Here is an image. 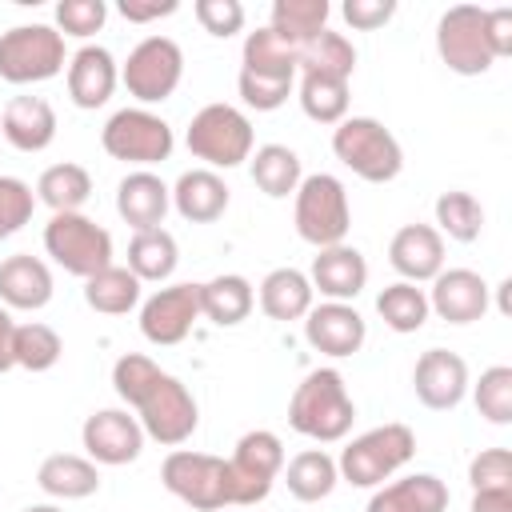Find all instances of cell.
<instances>
[{"instance_id": "20", "label": "cell", "mask_w": 512, "mask_h": 512, "mask_svg": "<svg viewBox=\"0 0 512 512\" xmlns=\"http://www.w3.org/2000/svg\"><path fill=\"white\" fill-rule=\"evenodd\" d=\"M120 84L116 56L104 44H84L68 56V96L76 108H100Z\"/></svg>"}, {"instance_id": "11", "label": "cell", "mask_w": 512, "mask_h": 512, "mask_svg": "<svg viewBox=\"0 0 512 512\" xmlns=\"http://www.w3.org/2000/svg\"><path fill=\"white\" fill-rule=\"evenodd\" d=\"M184 76V52L172 36H144L128 60L120 64V84L128 88V96L144 104H160L180 88Z\"/></svg>"}, {"instance_id": "16", "label": "cell", "mask_w": 512, "mask_h": 512, "mask_svg": "<svg viewBox=\"0 0 512 512\" xmlns=\"http://www.w3.org/2000/svg\"><path fill=\"white\" fill-rule=\"evenodd\" d=\"M304 340L332 356V360H344V356H356L368 340V324L364 316L352 308V304H340V300H324V304H312L308 316H304Z\"/></svg>"}, {"instance_id": "14", "label": "cell", "mask_w": 512, "mask_h": 512, "mask_svg": "<svg viewBox=\"0 0 512 512\" xmlns=\"http://www.w3.org/2000/svg\"><path fill=\"white\" fill-rule=\"evenodd\" d=\"M196 320H200V284H168L140 304V332L148 344L160 348L180 344Z\"/></svg>"}, {"instance_id": "42", "label": "cell", "mask_w": 512, "mask_h": 512, "mask_svg": "<svg viewBox=\"0 0 512 512\" xmlns=\"http://www.w3.org/2000/svg\"><path fill=\"white\" fill-rule=\"evenodd\" d=\"M472 400L488 424H512V368L508 364L484 368L472 388Z\"/></svg>"}, {"instance_id": "31", "label": "cell", "mask_w": 512, "mask_h": 512, "mask_svg": "<svg viewBox=\"0 0 512 512\" xmlns=\"http://www.w3.org/2000/svg\"><path fill=\"white\" fill-rule=\"evenodd\" d=\"M180 264V248H176V236L168 228H148V232H136L132 244H128V272L140 280V284H164Z\"/></svg>"}, {"instance_id": "5", "label": "cell", "mask_w": 512, "mask_h": 512, "mask_svg": "<svg viewBox=\"0 0 512 512\" xmlns=\"http://www.w3.org/2000/svg\"><path fill=\"white\" fill-rule=\"evenodd\" d=\"M292 224L296 236L312 248H332L344 244L348 228H352V204L344 192V180L332 172H312L300 180V188L292 192Z\"/></svg>"}, {"instance_id": "39", "label": "cell", "mask_w": 512, "mask_h": 512, "mask_svg": "<svg viewBox=\"0 0 512 512\" xmlns=\"http://www.w3.org/2000/svg\"><path fill=\"white\" fill-rule=\"evenodd\" d=\"M432 228L440 236L456 240V244H472L480 236V228H484V208H480V200L472 192H460V188L440 192L436 196V224Z\"/></svg>"}, {"instance_id": "38", "label": "cell", "mask_w": 512, "mask_h": 512, "mask_svg": "<svg viewBox=\"0 0 512 512\" xmlns=\"http://www.w3.org/2000/svg\"><path fill=\"white\" fill-rule=\"evenodd\" d=\"M376 312H380V320H384L392 332H400V336L420 332V328L428 324V292H424L420 284L396 280V284H388V288L376 296Z\"/></svg>"}, {"instance_id": "18", "label": "cell", "mask_w": 512, "mask_h": 512, "mask_svg": "<svg viewBox=\"0 0 512 512\" xmlns=\"http://www.w3.org/2000/svg\"><path fill=\"white\" fill-rule=\"evenodd\" d=\"M488 280L472 268H440L432 276L428 312H436L448 324H472L488 312Z\"/></svg>"}, {"instance_id": "53", "label": "cell", "mask_w": 512, "mask_h": 512, "mask_svg": "<svg viewBox=\"0 0 512 512\" xmlns=\"http://www.w3.org/2000/svg\"><path fill=\"white\" fill-rule=\"evenodd\" d=\"M508 288H512V280H500V284H496V308H500L504 316H512V300H508Z\"/></svg>"}, {"instance_id": "27", "label": "cell", "mask_w": 512, "mask_h": 512, "mask_svg": "<svg viewBox=\"0 0 512 512\" xmlns=\"http://www.w3.org/2000/svg\"><path fill=\"white\" fill-rule=\"evenodd\" d=\"M256 288L240 272H220L200 284V316H208L216 328H236L252 316Z\"/></svg>"}, {"instance_id": "49", "label": "cell", "mask_w": 512, "mask_h": 512, "mask_svg": "<svg viewBox=\"0 0 512 512\" xmlns=\"http://www.w3.org/2000/svg\"><path fill=\"white\" fill-rule=\"evenodd\" d=\"M484 20H488V44L496 60L512 56V8H484Z\"/></svg>"}, {"instance_id": "50", "label": "cell", "mask_w": 512, "mask_h": 512, "mask_svg": "<svg viewBox=\"0 0 512 512\" xmlns=\"http://www.w3.org/2000/svg\"><path fill=\"white\" fill-rule=\"evenodd\" d=\"M116 8H120V16H124L128 24H152V20H160V16H172L180 4H176V0H120Z\"/></svg>"}, {"instance_id": "7", "label": "cell", "mask_w": 512, "mask_h": 512, "mask_svg": "<svg viewBox=\"0 0 512 512\" xmlns=\"http://www.w3.org/2000/svg\"><path fill=\"white\" fill-rule=\"evenodd\" d=\"M160 480L176 500H184L196 512H220L232 504V472L224 456L172 448L160 464Z\"/></svg>"}, {"instance_id": "34", "label": "cell", "mask_w": 512, "mask_h": 512, "mask_svg": "<svg viewBox=\"0 0 512 512\" xmlns=\"http://www.w3.org/2000/svg\"><path fill=\"white\" fill-rule=\"evenodd\" d=\"M88 196H92V176L84 164H72V160L44 168L36 180V200L48 204L52 216L56 212H80L88 204Z\"/></svg>"}, {"instance_id": "12", "label": "cell", "mask_w": 512, "mask_h": 512, "mask_svg": "<svg viewBox=\"0 0 512 512\" xmlns=\"http://www.w3.org/2000/svg\"><path fill=\"white\" fill-rule=\"evenodd\" d=\"M436 52L456 76H484L496 64L488 44V20L476 4H452L436 20Z\"/></svg>"}, {"instance_id": "8", "label": "cell", "mask_w": 512, "mask_h": 512, "mask_svg": "<svg viewBox=\"0 0 512 512\" xmlns=\"http://www.w3.org/2000/svg\"><path fill=\"white\" fill-rule=\"evenodd\" d=\"M44 252L68 272V276H96L112 264V236L104 224H96L84 212H56L44 224Z\"/></svg>"}, {"instance_id": "44", "label": "cell", "mask_w": 512, "mask_h": 512, "mask_svg": "<svg viewBox=\"0 0 512 512\" xmlns=\"http://www.w3.org/2000/svg\"><path fill=\"white\" fill-rule=\"evenodd\" d=\"M292 84H296V80H288V76H264V72H244V68H240V76H236L240 100H244L248 108H256V112H276V108L292 96Z\"/></svg>"}, {"instance_id": "36", "label": "cell", "mask_w": 512, "mask_h": 512, "mask_svg": "<svg viewBox=\"0 0 512 512\" xmlns=\"http://www.w3.org/2000/svg\"><path fill=\"white\" fill-rule=\"evenodd\" d=\"M300 76V108L316 124H340L348 116V80L324 76V72H296Z\"/></svg>"}, {"instance_id": "32", "label": "cell", "mask_w": 512, "mask_h": 512, "mask_svg": "<svg viewBox=\"0 0 512 512\" xmlns=\"http://www.w3.org/2000/svg\"><path fill=\"white\" fill-rule=\"evenodd\" d=\"M288 492L300 500V504H316L324 496H332V488L340 484V472H336V460L324 452V448H304L296 452L284 468H280Z\"/></svg>"}, {"instance_id": "40", "label": "cell", "mask_w": 512, "mask_h": 512, "mask_svg": "<svg viewBox=\"0 0 512 512\" xmlns=\"http://www.w3.org/2000/svg\"><path fill=\"white\" fill-rule=\"evenodd\" d=\"M240 68L244 72H264V76H288V80H296V48L284 44L272 28H256V32L244 36Z\"/></svg>"}, {"instance_id": "24", "label": "cell", "mask_w": 512, "mask_h": 512, "mask_svg": "<svg viewBox=\"0 0 512 512\" xmlns=\"http://www.w3.org/2000/svg\"><path fill=\"white\" fill-rule=\"evenodd\" d=\"M48 300H52V268L40 256L16 252L0 260V304L4 308L36 312Z\"/></svg>"}, {"instance_id": "25", "label": "cell", "mask_w": 512, "mask_h": 512, "mask_svg": "<svg viewBox=\"0 0 512 512\" xmlns=\"http://www.w3.org/2000/svg\"><path fill=\"white\" fill-rule=\"evenodd\" d=\"M172 208L188 220V224H212L224 216L228 208V184L220 172L212 168H188L176 176L172 184Z\"/></svg>"}, {"instance_id": "21", "label": "cell", "mask_w": 512, "mask_h": 512, "mask_svg": "<svg viewBox=\"0 0 512 512\" xmlns=\"http://www.w3.org/2000/svg\"><path fill=\"white\" fill-rule=\"evenodd\" d=\"M168 208H172V188L152 168H136V172H128L116 184V212L136 232L160 228L164 216H168Z\"/></svg>"}, {"instance_id": "2", "label": "cell", "mask_w": 512, "mask_h": 512, "mask_svg": "<svg viewBox=\"0 0 512 512\" xmlns=\"http://www.w3.org/2000/svg\"><path fill=\"white\" fill-rule=\"evenodd\" d=\"M352 420H356V404H352L348 384H344V376L336 368L308 372L296 384L292 400H288V424H292V432H300V436H308L316 444L344 440L348 428H352Z\"/></svg>"}, {"instance_id": "26", "label": "cell", "mask_w": 512, "mask_h": 512, "mask_svg": "<svg viewBox=\"0 0 512 512\" xmlns=\"http://www.w3.org/2000/svg\"><path fill=\"white\" fill-rule=\"evenodd\" d=\"M448 508V484L432 472H412L392 484H380L364 512H444Z\"/></svg>"}, {"instance_id": "54", "label": "cell", "mask_w": 512, "mask_h": 512, "mask_svg": "<svg viewBox=\"0 0 512 512\" xmlns=\"http://www.w3.org/2000/svg\"><path fill=\"white\" fill-rule=\"evenodd\" d=\"M24 512H64V508H56V504H28Z\"/></svg>"}, {"instance_id": "29", "label": "cell", "mask_w": 512, "mask_h": 512, "mask_svg": "<svg viewBox=\"0 0 512 512\" xmlns=\"http://www.w3.org/2000/svg\"><path fill=\"white\" fill-rule=\"evenodd\" d=\"M312 284H308V272L300 268H272L264 280H260V312L268 320H304L308 308H312Z\"/></svg>"}, {"instance_id": "6", "label": "cell", "mask_w": 512, "mask_h": 512, "mask_svg": "<svg viewBox=\"0 0 512 512\" xmlns=\"http://www.w3.org/2000/svg\"><path fill=\"white\" fill-rule=\"evenodd\" d=\"M184 144L196 160H204V168H236L252 156L256 148V132L252 120L236 108V104H204L184 132Z\"/></svg>"}, {"instance_id": "45", "label": "cell", "mask_w": 512, "mask_h": 512, "mask_svg": "<svg viewBox=\"0 0 512 512\" xmlns=\"http://www.w3.org/2000/svg\"><path fill=\"white\" fill-rule=\"evenodd\" d=\"M108 20V4L104 0H60L56 4V32L60 36H80L88 40L92 32H100Z\"/></svg>"}, {"instance_id": "17", "label": "cell", "mask_w": 512, "mask_h": 512, "mask_svg": "<svg viewBox=\"0 0 512 512\" xmlns=\"http://www.w3.org/2000/svg\"><path fill=\"white\" fill-rule=\"evenodd\" d=\"M412 392L432 412L456 408L464 400V392H468V364H464V356H456L448 348H428L416 360V368H412Z\"/></svg>"}, {"instance_id": "22", "label": "cell", "mask_w": 512, "mask_h": 512, "mask_svg": "<svg viewBox=\"0 0 512 512\" xmlns=\"http://www.w3.org/2000/svg\"><path fill=\"white\" fill-rule=\"evenodd\" d=\"M388 264L408 284H424L444 268V236L432 224H404L388 240Z\"/></svg>"}, {"instance_id": "10", "label": "cell", "mask_w": 512, "mask_h": 512, "mask_svg": "<svg viewBox=\"0 0 512 512\" xmlns=\"http://www.w3.org/2000/svg\"><path fill=\"white\" fill-rule=\"evenodd\" d=\"M100 144L112 160L148 168V164H160V160L172 156L176 136H172V124L164 116H156L148 108H120L104 120Z\"/></svg>"}, {"instance_id": "41", "label": "cell", "mask_w": 512, "mask_h": 512, "mask_svg": "<svg viewBox=\"0 0 512 512\" xmlns=\"http://www.w3.org/2000/svg\"><path fill=\"white\" fill-rule=\"evenodd\" d=\"M60 356H64V340H60L56 328H48L40 320L16 324V336H12V360H16V368H24V372H48V368H56Z\"/></svg>"}, {"instance_id": "35", "label": "cell", "mask_w": 512, "mask_h": 512, "mask_svg": "<svg viewBox=\"0 0 512 512\" xmlns=\"http://www.w3.org/2000/svg\"><path fill=\"white\" fill-rule=\"evenodd\" d=\"M140 280L124 268V264H108L100 268L96 276L84 280V300L92 312H104V316H124L140 304Z\"/></svg>"}, {"instance_id": "19", "label": "cell", "mask_w": 512, "mask_h": 512, "mask_svg": "<svg viewBox=\"0 0 512 512\" xmlns=\"http://www.w3.org/2000/svg\"><path fill=\"white\" fill-rule=\"evenodd\" d=\"M308 284H312V292H320L324 300L352 304V300L364 292V284H368V260H364V252L352 248V244L316 248Z\"/></svg>"}, {"instance_id": "3", "label": "cell", "mask_w": 512, "mask_h": 512, "mask_svg": "<svg viewBox=\"0 0 512 512\" xmlns=\"http://www.w3.org/2000/svg\"><path fill=\"white\" fill-rule=\"evenodd\" d=\"M416 456V432L408 424H380L340 448L336 472L352 488H380Z\"/></svg>"}, {"instance_id": "33", "label": "cell", "mask_w": 512, "mask_h": 512, "mask_svg": "<svg viewBox=\"0 0 512 512\" xmlns=\"http://www.w3.org/2000/svg\"><path fill=\"white\" fill-rule=\"evenodd\" d=\"M328 12H332L328 0H276L268 12V28L300 52L312 36H320L328 28Z\"/></svg>"}, {"instance_id": "37", "label": "cell", "mask_w": 512, "mask_h": 512, "mask_svg": "<svg viewBox=\"0 0 512 512\" xmlns=\"http://www.w3.org/2000/svg\"><path fill=\"white\" fill-rule=\"evenodd\" d=\"M296 72H324V76L352 80V72H356V48H352V40L344 32L324 28L320 36H312L296 52Z\"/></svg>"}, {"instance_id": "1", "label": "cell", "mask_w": 512, "mask_h": 512, "mask_svg": "<svg viewBox=\"0 0 512 512\" xmlns=\"http://www.w3.org/2000/svg\"><path fill=\"white\" fill-rule=\"evenodd\" d=\"M112 388L124 400V408L136 412L144 436H152L164 448H180L200 424V408L188 384L160 372V364L140 352H124L112 364Z\"/></svg>"}, {"instance_id": "48", "label": "cell", "mask_w": 512, "mask_h": 512, "mask_svg": "<svg viewBox=\"0 0 512 512\" xmlns=\"http://www.w3.org/2000/svg\"><path fill=\"white\" fill-rule=\"evenodd\" d=\"M340 16L356 28V32H376L396 16V0H344Z\"/></svg>"}, {"instance_id": "23", "label": "cell", "mask_w": 512, "mask_h": 512, "mask_svg": "<svg viewBox=\"0 0 512 512\" xmlns=\"http://www.w3.org/2000/svg\"><path fill=\"white\" fill-rule=\"evenodd\" d=\"M0 136L16 152H44L56 140V108L44 96H12L0 116Z\"/></svg>"}, {"instance_id": "28", "label": "cell", "mask_w": 512, "mask_h": 512, "mask_svg": "<svg viewBox=\"0 0 512 512\" xmlns=\"http://www.w3.org/2000/svg\"><path fill=\"white\" fill-rule=\"evenodd\" d=\"M36 484L52 496V500H84L100 488V472L88 456L76 452H52L40 460L36 468Z\"/></svg>"}, {"instance_id": "13", "label": "cell", "mask_w": 512, "mask_h": 512, "mask_svg": "<svg viewBox=\"0 0 512 512\" xmlns=\"http://www.w3.org/2000/svg\"><path fill=\"white\" fill-rule=\"evenodd\" d=\"M284 468V440L268 428H252L236 440L232 456H228V472H232V504L248 508L260 504L272 484L280 480Z\"/></svg>"}, {"instance_id": "47", "label": "cell", "mask_w": 512, "mask_h": 512, "mask_svg": "<svg viewBox=\"0 0 512 512\" xmlns=\"http://www.w3.org/2000/svg\"><path fill=\"white\" fill-rule=\"evenodd\" d=\"M468 484L476 488H508L512 484V452L508 448H480L468 460Z\"/></svg>"}, {"instance_id": "4", "label": "cell", "mask_w": 512, "mask_h": 512, "mask_svg": "<svg viewBox=\"0 0 512 512\" xmlns=\"http://www.w3.org/2000/svg\"><path fill=\"white\" fill-rule=\"evenodd\" d=\"M332 152L344 168H352V176L368 184H388L404 168L400 140L376 116H344L332 128Z\"/></svg>"}, {"instance_id": "43", "label": "cell", "mask_w": 512, "mask_h": 512, "mask_svg": "<svg viewBox=\"0 0 512 512\" xmlns=\"http://www.w3.org/2000/svg\"><path fill=\"white\" fill-rule=\"evenodd\" d=\"M36 212V192L20 176H0V240L16 236Z\"/></svg>"}, {"instance_id": "15", "label": "cell", "mask_w": 512, "mask_h": 512, "mask_svg": "<svg viewBox=\"0 0 512 512\" xmlns=\"http://www.w3.org/2000/svg\"><path fill=\"white\" fill-rule=\"evenodd\" d=\"M80 440H84L88 460L92 464H108V468L132 464L144 452V428L128 408H96L84 420Z\"/></svg>"}, {"instance_id": "30", "label": "cell", "mask_w": 512, "mask_h": 512, "mask_svg": "<svg viewBox=\"0 0 512 512\" xmlns=\"http://www.w3.org/2000/svg\"><path fill=\"white\" fill-rule=\"evenodd\" d=\"M248 172H252V184L272 196V200H284L300 188L304 180V168H300V156L288 148V144H260L252 148L248 156Z\"/></svg>"}, {"instance_id": "51", "label": "cell", "mask_w": 512, "mask_h": 512, "mask_svg": "<svg viewBox=\"0 0 512 512\" xmlns=\"http://www.w3.org/2000/svg\"><path fill=\"white\" fill-rule=\"evenodd\" d=\"M468 512H512V484L508 488H476Z\"/></svg>"}, {"instance_id": "9", "label": "cell", "mask_w": 512, "mask_h": 512, "mask_svg": "<svg viewBox=\"0 0 512 512\" xmlns=\"http://www.w3.org/2000/svg\"><path fill=\"white\" fill-rule=\"evenodd\" d=\"M68 64L64 36L56 24H16L0 32V80L8 84H40L60 76Z\"/></svg>"}, {"instance_id": "46", "label": "cell", "mask_w": 512, "mask_h": 512, "mask_svg": "<svg viewBox=\"0 0 512 512\" xmlns=\"http://www.w3.org/2000/svg\"><path fill=\"white\" fill-rule=\"evenodd\" d=\"M192 12L200 20V28L216 40H228L244 28V4L240 0H196Z\"/></svg>"}, {"instance_id": "52", "label": "cell", "mask_w": 512, "mask_h": 512, "mask_svg": "<svg viewBox=\"0 0 512 512\" xmlns=\"http://www.w3.org/2000/svg\"><path fill=\"white\" fill-rule=\"evenodd\" d=\"M12 336H16V320H12V312L0 304V372L16 368V360H12Z\"/></svg>"}]
</instances>
